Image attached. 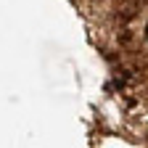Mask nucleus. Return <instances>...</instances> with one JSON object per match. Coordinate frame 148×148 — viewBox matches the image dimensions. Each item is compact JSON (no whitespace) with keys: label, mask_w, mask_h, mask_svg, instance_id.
<instances>
[{"label":"nucleus","mask_w":148,"mask_h":148,"mask_svg":"<svg viewBox=\"0 0 148 148\" xmlns=\"http://www.w3.org/2000/svg\"><path fill=\"white\" fill-rule=\"evenodd\" d=\"M145 37H148V29H145Z\"/></svg>","instance_id":"f257e3e1"}]
</instances>
